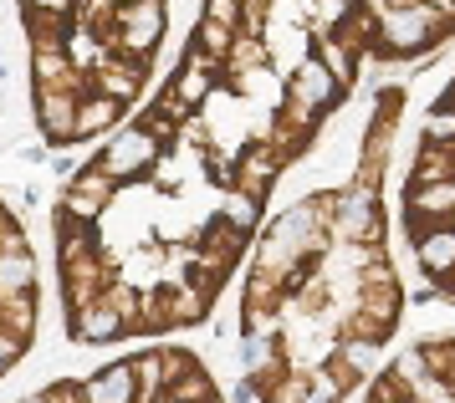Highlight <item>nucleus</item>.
I'll list each match as a JSON object with an SVG mask.
<instances>
[{"instance_id": "obj_1", "label": "nucleus", "mask_w": 455, "mask_h": 403, "mask_svg": "<svg viewBox=\"0 0 455 403\" xmlns=\"http://www.w3.org/2000/svg\"><path fill=\"white\" fill-rule=\"evenodd\" d=\"M369 403H451V332L435 343H419L379 378Z\"/></svg>"}, {"instance_id": "obj_2", "label": "nucleus", "mask_w": 455, "mask_h": 403, "mask_svg": "<svg viewBox=\"0 0 455 403\" xmlns=\"http://www.w3.org/2000/svg\"><path fill=\"white\" fill-rule=\"evenodd\" d=\"M451 31V16H440L419 0H394L379 16V57H425L430 46H440Z\"/></svg>"}, {"instance_id": "obj_3", "label": "nucleus", "mask_w": 455, "mask_h": 403, "mask_svg": "<svg viewBox=\"0 0 455 403\" xmlns=\"http://www.w3.org/2000/svg\"><path fill=\"white\" fill-rule=\"evenodd\" d=\"M159 159V143L148 138L139 122H128V128H118L113 138L103 143V154L92 159V169L103 174L108 184H113V194L124 189V184H133V179H144L148 174V163Z\"/></svg>"}, {"instance_id": "obj_4", "label": "nucleus", "mask_w": 455, "mask_h": 403, "mask_svg": "<svg viewBox=\"0 0 455 403\" xmlns=\"http://www.w3.org/2000/svg\"><path fill=\"white\" fill-rule=\"evenodd\" d=\"M282 98H287V102H302L307 113H317V118H323L328 107H338L343 87H338V82L323 72V61L312 57V51H302V57H297V67H291V77L282 82Z\"/></svg>"}, {"instance_id": "obj_5", "label": "nucleus", "mask_w": 455, "mask_h": 403, "mask_svg": "<svg viewBox=\"0 0 455 403\" xmlns=\"http://www.w3.org/2000/svg\"><path fill=\"white\" fill-rule=\"evenodd\" d=\"M83 403H139V373H133V358H118V363L98 367L92 378H83Z\"/></svg>"}, {"instance_id": "obj_6", "label": "nucleus", "mask_w": 455, "mask_h": 403, "mask_svg": "<svg viewBox=\"0 0 455 403\" xmlns=\"http://www.w3.org/2000/svg\"><path fill=\"white\" fill-rule=\"evenodd\" d=\"M67 332H72V343H118V337H124V322H118V312L98 296L92 306H83V312L67 317Z\"/></svg>"}, {"instance_id": "obj_7", "label": "nucleus", "mask_w": 455, "mask_h": 403, "mask_svg": "<svg viewBox=\"0 0 455 403\" xmlns=\"http://www.w3.org/2000/svg\"><path fill=\"white\" fill-rule=\"evenodd\" d=\"M72 113H77V98H67V92H36V122H42L46 143H57L67 148L72 138Z\"/></svg>"}, {"instance_id": "obj_8", "label": "nucleus", "mask_w": 455, "mask_h": 403, "mask_svg": "<svg viewBox=\"0 0 455 403\" xmlns=\"http://www.w3.org/2000/svg\"><path fill=\"white\" fill-rule=\"evenodd\" d=\"M118 118H124V107H118V102L87 92V98H77V113H72V138H77V143L98 138V133H108Z\"/></svg>"}, {"instance_id": "obj_9", "label": "nucleus", "mask_w": 455, "mask_h": 403, "mask_svg": "<svg viewBox=\"0 0 455 403\" xmlns=\"http://www.w3.org/2000/svg\"><path fill=\"white\" fill-rule=\"evenodd\" d=\"M312 57L323 61V72H328L338 87H353V72H358V51H353L348 41L328 31V36H312Z\"/></svg>"}, {"instance_id": "obj_10", "label": "nucleus", "mask_w": 455, "mask_h": 403, "mask_svg": "<svg viewBox=\"0 0 455 403\" xmlns=\"http://www.w3.org/2000/svg\"><path fill=\"white\" fill-rule=\"evenodd\" d=\"M36 291V256H0V296H31Z\"/></svg>"}, {"instance_id": "obj_11", "label": "nucleus", "mask_w": 455, "mask_h": 403, "mask_svg": "<svg viewBox=\"0 0 455 403\" xmlns=\"http://www.w3.org/2000/svg\"><path fill=\"white\" fill-rule=\"evenodd\" d=\"M425 138L430 143H455V118H451V98H445V92H440L430 122H425Z\"/></svg>"}, {"instance_id": "obj_12", "label": "nucleus", "mask_w": 455, "mask_h": 403, "mask_svg": "<svg viewBox=\"0 0 455 403\" xmlns=\"http://www.w3.org/2000/svg\"><path fill=\"white\" fill-rule=\"evenodd\" d=\"M230 26H220V20H200V31H195V46H205V51H215V57H226V46H230Z\"/></svg>"}, {"instance_id": "obj_13", "label": "nucleus", "mask_w": 455, "mask_h": 403, "mask_svg": "<svg viewBox=\"0 0 455 403\" xmlns=\"http://www.w3.org/2000/svg\"><path fill=\"white\" fill-rule=\"evenodd\" d=\"M21 16H72V0H21Z\"/></svg>"}, {"instance_id": "obj_14", "label": "nucleus", "mask_w": 455, "mask_h": 403, "mask_svg": "<svg viewBox=\"0 0 455 403\" xmlns=\"http://www.w3.org/2000/svg\"><path fill=\"white\" fill-rule=\"evenodd\" d=\"M26 347H31V343H26V337H16V332H0V378L11 373V363L21 358Z\"/></svg>"}, {"instance_id": "obj_15", "label": "nucleus", "mask_w": 455, "mask_h": 403, "mask_svg": "<svg viewBox=\"0 0 455 403\" xmlns=\"http://www.w3.org/2000/svg\"><path fill=\"white\" fill-rule=\"evenodd\" d=\"M46 159V148H36V143H31V148H21V163H42Z\"/></svg>"}, {"instance_id": "obj_16", "label": "nucleus", "mask_w": 455, "mask_h": 403, "mask_svg": "<svg viewBox=\"0 0 455 403\" xmlns=\"http://www.w3.org/2000/svg\"><path fill=\"white\" fill-rule=\"evenodd\" d=\"M256 393H251V383H235V393H230V403H251Z\"/></svg>"}]
</instances>
